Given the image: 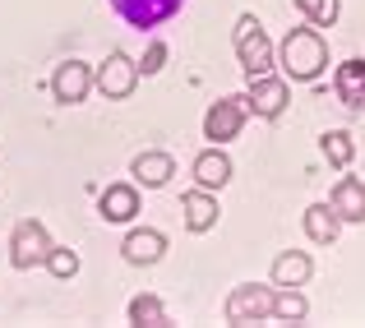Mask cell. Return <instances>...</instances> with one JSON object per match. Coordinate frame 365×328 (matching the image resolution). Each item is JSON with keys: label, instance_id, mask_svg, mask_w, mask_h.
<instances>
[{"label": "cell", "instance_id": "obj_12", "mask_svg": "<svg viewBox=\"0 0 365 328\" xmlns=\"http://www.w3.org/2000/svg\"><path fill=\"white\" fill-rule=\"evenodd\" d=\"M130 176H134V185H143V190H162L176 176V162H171V153H139V158L130 162Z\"/></svg>", "mask_w": 365, "mask_h": 328}, {"label": "cell", "instance_id": "obj_19", "mask_svg": "<svg viewBox=\"0 0 365 328\" xmlns=\"http://www.w3.org/2000/svg\"><path fill=\"white\" fill-rule=\"evenodd\" d=\"M305 314H310V301L301 296V287H277V292H273V319L305 324Z\"/></svg>", "mask_w": 365, "mask_h": 328}, {"label": "cell", "instance_id": "obj_7", "mask_svg": "<svg viewBox=\"0 0 365 328\" xmlns=\"http://www.w3.org/2000/svg\"><path fill=\"white\" fill-rule=\"evenodd\" d=\"M287 102H292V88H287L282 74H259V79H250V88H245L250 116H259V121H277V116L287 111Z\"/></svg>", "mask_w": 365, "mask_h": 328}, {"label": "cell", "instance_id": "obj_17", "mask_svg": "<svg viewBox=\"0 0 365 328\" xmlns=\"http://www.w3.org/2000/svg\"><path fill=\"white\" fill-rule=\"evenodd\" d=\"M342 231V213L333 204H310L305 208V236L314 240V245H333Z\"/></svg>", "mask_w": 365, "mask_h": 328}, {"label": "cell", "instance_id": "obj_8", "mask_svg": "<svg viewBox=\"0 0 365 328\" xmlns=\"http://www.w3.org/2000/svg\"><path fill=\"white\" fill-rule=\"evenodd\" d=\"M107 5L116 9L130 28H139V33H143V28H162L167 19H176L185 0H107Z\"/></svg>", "mask_w": 365, "mask_h": 328}, {"label": "cell", "instance_id": "obj_11", "mask_svg": "<svg viewBox=\"0 0 365 328\" xmlns=\"http://www.w3.org/2000/svg\"><path fill=\"white\" fill-rule=\"evenodd\" d=\"M120 255H125V264L148 268V264H158V259L167 255V236H162V231H153V227H134L130 236L120 240Z\"/></svg>", "mask_w": 365, "mask_h": 328}, {"label": "cell", "instance_id": "obj_21", "mask_svg": "<svg viewBox=\"0 0 365 328\" xmlns=\"http://www.w3.org/2000/svg\"><path fill=\"white\" fill-rule=\"evenodd\" d=\"M319 153L329 158V167L347 171V167H351V158H356V139H351L347 130H329V134L319 139Z\"/></svg>", "mask_w": 365, "mask_h": 328}, {"label": "cell", "instance_id": "obj_15", "mask_svg": "<svg viewBox=\"0 0 365 328\" xmlns=\"http://www.w3.org/2000/svg\"><path fill=\"white\" fill-rule=\"evenodd\" d=\"M333 93H338L342 107H351V111L365 107V61H361V56L338 65V74H333Z\"/></svg>", "mask_w": 365, "mask_h": 328}, {"label": "cell", "instance_id": "obj_24", "mask_svg": "<svg viewBox=\"0 0 365 328\" xmlns=\"http://www.w3.org/2000/svg\"><path fill=\"white\" fill-rule=\"evenodd\" d=\"M162 70H167V42H148V51L139 61V74L148 79V74H162Z\"/></svg>", "mask_w": 365, "mask_h": 328}, {"label": "cell", "instance_id": "obj_14", "mask_svg": "<svg viewBox=\"0 0 365 328\" xmlns=\"http://www.w3.org/2000/svg\"><path fill=\"white\" fill-rule=\"evenodd\" d=\"M102 222H134L139 217V185H107L98 199Z\"/></svg>", "mask_w": 365, "mask_h": 328}, {"label": "cell", "instance_id": "obj_16", "mask_svg": "<svg viewBox=\"0 0 365 328\" xmlns=\"http://www.w3.org/2000/svg\"><path fill=\"white\" fill-rule=\"evenodd\" d=\"M333 208L342 213V222H365V180L361 176H342L333 185Z\"/></svg>", "mask_w": 365, "mask_h": 328}, {"label": "cell", "instance_id": "obj_10", "mask_svg": "<svg viewBox=\"0 0 365 328\" xmlns=\"http://www.w3.org/2000/svg\"><path fill=\"white\" fill-rule=\"evenodd\" d=\"M180 217H185V231H195V236H204V231L217 227V217H222V208H217V190H190V195H180Z\"/></svg>", "mask_w": 365, "mask_h": 328}, {"label": "cell", "instance_id": "obj_23", "mask_svg": "<svg viewBox=\"0 0 365 328\" xmlns=\"http://www.w3.org/2000/svg\"><path fill=\"white\" fill-rule=\"evenodd\" d=\"M42 268H46L51 277H61V282H70V277L79 273V255H74L70 245H51V255H46Z\"/></svg>", "mask_w": 365, "mask_h": 328}, {"label": "cell", "instance_id": "obj_22", "mask_svg": "<svg viewBox=\"0 0 365 328\" xmlns=\"http://www.w3.org/2000/svg\"><path fill=\"white\" fill-rule=\"evenodd\" d=\"M296 9H301L305 24L333 28V24H338V14H342V0H296Z\"/></svg>", "mask_w": 365, "mask_h": 328}, {"label": "cell", "instance_id": "obj_13", "mask_svg": "<svg viewBox=\"0 0 365 328\" xmlns=\"http://www.w3.org/2000/svg\"><path fill=\"white\" fill-rule=\"evenodd\" d=\"M227 180H232V158L222 153V143H213V148H204L195 158V185L199 190H222Z\"/></svg>", "mask_w": 365, "mask_h": 328}, {"label": "cell", "instance_id": "obj_6", "mask_svg": "<svg viewBox=\"0 0 365 328\" xmlns=\"http://www.w3.org/2000/svg\"><path fill=\"white\" fill-rule=\"evenodd\" d=\"M245 121H250L245 93H241V98H217L213 107L204 111V139L208 143H232L236 134L245 130Z\"/></svg>", "mask_w": 365, "mask_h": 328}, {"label": "cell", "instance_id": "obj_18", "mask_svg": "<svg viewBox=\"0 0 365 328\" xmlns=\"http://www.w3.org/2000/svg\"><path fill=\"white\" fill-rule=\"evenodd\" d=\"M310 273H314V264L305 250H287V255L273 259V287H305Z\"/></svg>", "mask_w": 365, "mask_h": 328}, {"label": "cell", "instance_id": "obj_2", "mask_svg": "<svg viewBox=\"0 0 365 328\" xmlns=\"http://www.w3.org/2000/svg\"><path fill=\"white\" fill-rule=\"evenodd\" d=\"M232 46H236V61H241L245 79H259V74H273L277 56H273V42H268L264 24H259L255 14H241V19H236Z\"/></svg>", "mask_w": 365, "mask_h": 328}, {"label": "cell", "instance_id": "obj_1", "mask_svg": "<svg viewBox=\"0 0 365 328\" xmlns=\"http://www.w3.org/2000/svg\"><path fill=\"white\" fill-rule=\"evenodd\" d=\"M277 65H282L287 79H301V83H314L324 70H329V42L314 24L305 28H292L277 46Z\"/></svg>", "mask_w": 365, "mask_h": 328}, {"label": "cell", "instance_id": "obj_4", "mask_svg": "<svg viewBox=\"0 0 365 328\" xmlns=\"http://www.w3.org/2000/svg\"><path fill=\"white\" fill-rule=\"evenodd\" d=\"M273 292L277 287H259V282H241V287H232V296H227V305H222V314H227V324H264V319H273Z\"/></svg>", "mask_w": 365, "mask_h": 328}, {"label": "cell", "instance_id": "obj_20", "mask_svg": "<svg viewBox=\"0 0 365 328\" xmlns=\"http://www.w3.org/2000/svg\"><path fill=\"white\" fill-rule=\"evenodd\" d=\"M130 324L134 328H167L171 319H167V305H162L153 292H143V296L130 301Z\"/></svg>", "mask_w": 365, "mask_h": 328}, {"label": "cell", "instance_id": "obj_9", "mask_svg": "<svg viewBox=\"0 0 365 328\" xmlns=\"http://www.w3.org/2000/svg\"><path fill=\"white\" fill-rule=\"evenodd\" d=\"M88 93H93V65H83V61H61L56 65L51 98L61 102V107H79Z\"/></svg>", "mask_w": 365, "mask_h": 328}, {"label": "cell", "instance_id": "obj_5", "mask_svg": "<svg viewBox=\"0 0 365 328\" xmlns=\"http://www.w3.org/2000/svg\"><path fill=\"white\" fill-rule=\"evenodd\" d=\"M93 88H98L107 102H125L134 88H139V65H134L125 51H111L107 61L93 70Z\"/></svg>", "mask_w": 365, "mask_h": 328}, {"label": "cell", "instance_id": "obj_3", "mask_svg": "<svg viewBox=\"0 0 365 328\" xmlns=\"http://www.w3.org/2000/svg\"><path fill=\"white\" fill-rule=\"evenodd\" d=\"M56 240L46 236V227L37 217H24L14 222V231H9V264L19 268V273H28V268L46 264V255H51Z\"/></svg>", "mask_w": 365, "mask_h": 328}]
</instances>
